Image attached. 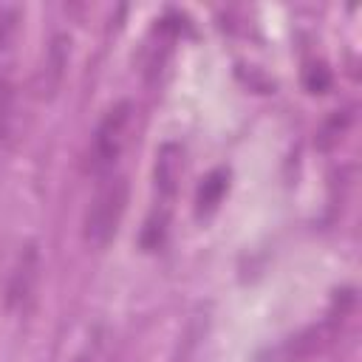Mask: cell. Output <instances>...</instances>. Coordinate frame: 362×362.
Listing matches in <instances>:
<instances>
[{"instance_id": "6da1fadb", "label": "cell", "mask_w": 362, "mask_h": 362, "mask_svg": "<svg viewBox=\"0 0 362 362\" xmlns=\"http://www.w3.org/2000/svg\"><path fill=\"white\" fill-rule=\"evenodd\" d=\"M127 198H130V184L124 175H107L99 184L85 212V223H82V235L93 249H102L110 243L127 209Z\"/></svg>"}, {"instance_id": "7a4b0ae2", "label": "cell", "mask_w": 362, "mask_h": 362, "mask_svg": "<svg viewBox=\"0 0 362 362\" xmlns=\"http://www.w3.org/2000/svg\"><path fill=\"white\" fill-rule=\"evenodd\" d=\"M130 122H133V105L127 99L116 102L102 116V122H99V127L93 133V144H90V170L93 173L102 175V173H107L116 164V158L124 150Z\"/></svg>"}, {"instance_id": "3957f363", "label": "cell", "mask_w": 362, "mask_h": 362, "mask_svg": "<svg viewBox=\"0 0 362 362\" xmlns=\"http://www.w3.org/2000/svg\"><path fill=\"white\" fill-rule=\"evenodd\" d=\"M40 269H42V260H40L37 243H25L14 260L8 283H6V308L23 311L31 303L37 280H40Z\"/></svg>"}, {"instance_id": "277c9868", "label": "cell", "mask_w": 362, "mask_h": 362, "mask_svg": "<svg viewBox=\"0 0 362 362\" xmlns=\"http://www.w3.org/2000/svg\"><path fill=\"white\" fill-rule=\"evenodd\" d=\"M65 68H68V37L57 34L51 40V45L45 48V59L40 68V96L42 99L57 96V90L65 79Z\"/></svg>"}, {"instance_id": "5b68a950", "label": "cell", "mask_w": 362, "mask_h": 362, "mask_svg": "<svg viewBox=\"0 0 362 362\" xmlns=\"http://www.w3.org/2000/svg\"><path fill=\"white\" fill-rule=\"evenodd\" d=\"M178 175H181V147L167 141L156 156V189L164 201H170L175 195Z\"/></svg>"}, {"instance_id": "8992f818", "label": "cell", "mask_w": 362, "mask_h": 362, "mask_svg": "<svg viewBox=\"0 0 362 362\" xmlns=\"http://www.w3.org/2000/svg\"><path fill=\"white\" fill-rule=\"evenodd\" d=\"M14 110H17V85L8 74H0V144L11 136Z\"/></svg>"}, {"instance_id": "52a82bcc", "label": "cell", "mask_w": 362, "mask_h": 362, "mask_svg": "<svg viewBox=\"0 0 362 362\" xmlns=\"http://www.w3.org/2000/svg\"><path fill=\"white\" fill-rule=\"evenodd\" d=\"M226 192V170H212L198 189V212H212Z\"/></svg>"}, {"instance_id": "ba28073f", "label": "cell", "mask_w": 362, "mask_h": 362, "mask_svg": "<svg viewBox=\"0 0 362 362\" xmlns=\"http://www.w3.org/2000/svg\"><path fill=\"white\" fill-rule=\"evenodd\" d=\"M14 31H17V8H3L0 11V59L11 48Z\"/></svg>"}, {"instance_id": "9c48e42d", "label": "cell", "mask_w": 362, "mask_h": 362, "mask_svg": "<svg viewBox=\"0 0 362 362\" xmlns=\"http://www.w3.org/2000/svg\"><path fill=\"white\" fill-rule=\"evenodd\" d=\"M305 85H308V90H314V93H322L328 85H331V76H328V71L325 68H311L308 74H305Z\"/></svg>"}]
</instances>
